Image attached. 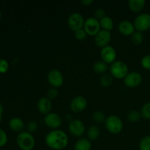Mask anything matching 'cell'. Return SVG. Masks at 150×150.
Returning <instances> with one entry per match:
<instances>
[{
    "label": "cell",
    "mask_w": 150,
    "mask_h": 150,
    "mask_svg": "<svg viewBox=\"0 0 150 150\" xmlns=\"http://www.w3.org/2000/svg\"><path fill=\"white\" fill-rule=\"evenodd\" d=\"M47 146L53 150H62L68 144V136L61 130H52L47 133L45 138Z\"/></svg>",
    "instance_id": "1"
},
{
    "label": "cell",
    "mask_w": 150,
    "mask_h": 150,
    "mask_svg": "<svg viewBox=\"0 0 150 150\" xmlns=\"http://www.w3.org/2000/svg\"><path fill=\"white\" fill-rule=\"evenodd\" d=\"M16 144L21 150H32L35 146V137L29 132L23 131L17 136Z\"/></svg>",
    "instance_id": "2"
},
{
    "label": "cell",
    "mask_w": 150,
    "mask_h": 150,
    "mask_svg": "<svg viewBox=\"0 0 150 150\" xmlns=\"http://www.w3.org/2000/svg\"><path fill=\"white\" fill-rule=\"evenodd\" d=\"M110 74L117 79H124L128 74L129 68L127 64L122 61H115L109 67Z\"/></svg>",
    "instance_id": "3"
},
{
    "label": "cell",
    "mask_w": 150,
    "mask_h": 150,
    "mask_svg": "<svg viewBox=\"0 0 150 150\" xmlns=\"http://www.w3.org/2000/svg\"><path fill=\"white\" fill-rule=\"evenodd\" d=\"M105 127L111 134H117L122 130L123 122L118 116L110 115L105 120Z\"/></svg>",
    "instance_id": "4"
},
{
    "label": "cell",
    "mask_w": 150,
    "mask_h": 150,
    "mask_svg": "<svg viewBox=\"0 0 150 150\" xmlns=\"http://www.w3.org/2000/svg\"><path fill=\"white\" fill-rule=\"evenodd\" d=\"M133 25L138 32H146L150 29V14L147 13H143L136 16Z\"/></svg>",
    "instance_id": "5"
},
{
    "label": "cell",
    "mask_w": 150,
    "mask_h": 150,
    "mask_svg": "<svg viewBox=\"0 0 150 150\" xmlns=\"http://www.w3.org/2000/svg\"><path fill=\"white\" fill-rule=\"evenodd\" d=\"M85 20L83 16L79 13H73L70 15L67 19V25L70 29L73 32L83 29Z\"/></svg>",
    "instance_id": "6"
},
{
    "label": "cell",
    "mask_w": 150,
    "mask_h": 150,
    "mask_svg": "<svg viewBox=\"0 0 150 150\" xmlns=\"http://www.w3.org/2000/svg\"><path fill=\"white\" fill-rule=\"evenodd\" d=\"M83 29L89 36L95 37L101 30L100 21L94 17L88 18L85 20Z\"/></svg>",
    "instance_id": "7"
},
{
    "label": "cell",
    "mask_w": 150,
    "mask_h": 150,
    "mask_svg": "<svg viewBox=\"0 0 150 150\" xmlns=\"http://www.w3.org/2000/svg\"><path fill=\"white\" fill-rule=\"evenodd\" d=\"M47 79L51 87L59 88L64 83V76L57 69H53L48 73Z\"/></svg>",
    "instance_id": "8"
},
{
    "label": "cell",
    "mask_w": 150,
    "mask_h": 150,
    "mask_svg": "<svg viewBox=\"0 0 150 150\" xmlns=\"http://www.w3.org/2000/svg\"><path fill=\"white\" fill-rule=\"evenodd\" d=\"M142 76L138 72H129L128 74L123 79L125 86L127 88H136L142 83Z\"/></svg>",
    "instance_id": "9"
},
{
    "label": "cell",
    "mask_w": 150,
    "mask_h": 150,
    "mask_svg": "<svg viewBox=\"0 0 150 150\" xmlns=\"http://www.w3.org/2000/svg\"><path fill=\"white\" fill-rule=\"evenodd\" d=\"M111 40V33L108 31L101 29L95 36V43L98 48H103L109 45Z\"/></svg>",
    "instance_id": "10"
},
{
    "label": "cell",
    "mask_w": 150,
    "mask_h": 150,
    "mask_svg": "<svg viewBox=\"0 0 150 150\" xmlns=\"http://www.w3.org/2000/svg\"><path fill=\"white\" fill-rule=\"evenodd\" d=\"M117 54L115 48L111 45L103 48L100 51V57L103 62L107 64H111L116 61Z\"/></svg>",
    "instance_id": "11"
},
{
    "label": "cell",
    "mask_w": 150,
    "mask_h": 150,
    "mask_svg": "<svg viewBox=\"0 0 150 150\" xmlns=\"http://www.w3.org/2000/svg\"><path fill=\"white\" fill-rule=\"evenodd\" d=\"M69 132L75 137H81L83 136L86 130L84 124L80 120H73L69 123Z\"/></svg>",
    "instance_id": "12"
},
{
    "label": "cell",
    "mask_w": 150,
    "mask_h": 150,
    "mask_svg": "<svg viewBox=\"0 0 150 150\" xmlns=\"http://www.w3.org/2000/svg\"><path fill=\"white\" fill-rule=\"evenodd\" d=\"M88 102L83 96H76L73 98L70 103V108L73 112L80 113L86 109Z\"/></svg>",
    "instance_id": "13"
},
{
    "label": "cell",
    "mask_w": 150,
    "mask_h": 150,
    "mask_svg": "<svg viewBox=\"0 0 150 150\" xmlns=\"http://www.w3.org/2000/svg\"><path fill=\"white\" fill-rule=\"evenodd\" d=\"M44 123L50 128L57 130L62 125V120L58 114L51 112L44 117Z\"/></svg>",
    "instance_id": "14"
},
{
    "label": "cell",
    "mask_w": 150,
    "mask_h": 150,
    "mask_svg": "<svg viewBox=\"0 0 150 150\" xmlns=\"http://www.w3.org/2000/svg\"><path fill=\"white\" fill-rule=\"evenodd\" d=\"M118 30L120 33L124 36H131L136 32L133 23L126 20L120 22L118 25Z\"/></svg>",
    "instance_id": "15"
},
{
    "label": "cell",
    "mask_w": 150,
    "mask_h": 150,
    "mask_svg": "<svg viewBox=\"0 0 150 150\" xmlns=\"http://www.w3.org/2000/svg\"><path fill=\"white\" fill-rule=\"evenodd\" d=\"M37 106L40 113L47 115L51 113L52 109V102L47 97H42L39 99Z\"/></svg>",
    "instance_id": "16"
},
{
    "label": "cell",
    "mask_w": 150,
    "mask_h": 150,
    "mask_svg": "<svg viewBox=\"0 0 150 150\" xmlns=\"http://www.w3.org/2000/svg\"><path fill=\"white\" fill-rule=\"evenodd\" d=\"M9 127L13 131L20 133L23 132L25 124L23 120L19 117H13L9 122Z\"/></svg>",
    "instance_id": "17"
},
{
    "label": "cell",
    "mask_w": 150,
    "mask_h": 150,
    "mask_svg": "<svg viewBox=\"0 0 150 150\" xmlns=\"http://www.w3.org/2000/svg\"><path fill=\"white\" fill-rule=\"evenodd\" d=\"M146 1L144 0H129L127 2L129 9L133 13H140L145 7Z\"/></svg>",
    "instance_id": "18"
},
{
    "label": "cell",
    "mask_w": 150,
    "mask_h": 150,
    "mask_svg": "<svg viewBox=\"0 0 150 150\" xmlns=\"http://www.w3.org/2000/svg\"><path fill=\"white\" fill-rule=\"evenodd\" d=\"M92 143L86 138H81L74 145V150H91Z\"/></svg>",
    "instance_id": "19"
},
{
    "label": "cell",
    "mask_w": 150,
    "mask_h": 150,
    "mask_svg": "<svg viewBox=\"0 0 150 150\" xmlns=\"http://www.w3.org/2000/svg\"><path fill=\"white\" fill-rule=\"evenodd\" d=\"M100 131L99 127L95 125H92L87 130V139L90 142H95L100 137Z\"/></svg>",
    "instance_id": "20"
},
{
    "label": "cell",
    "mask_w": 150,
    "mask_h": 150,
    "mask_svg": "<svg viewBox=\"0 0 150 150\" xmlns=\"http://www.w3.org/2000/svg\"><path fill=\"white\" fill-rule=\"evenodd\" d=\"M94 72L98 74H105L108 70V66L106 63L103 61H97L92 65Z\"/></svg>",
    "instance_id": "21"
},
{
    "label": "cell",
    "mask_w": 150,
    "mask_h": 150,
    "mask_svg": "<svg viewBox=\"0 0 150 150\" xmlns=\"http://www.w3.org/2000/svg\"><path fill=\"white\" fill-rule=\"evenodd\" d=\"M99 21L100 24L101 29L111 32V31L113 30V29H114V21H113L112 18H111V17H109V16H105L103 18H102L100 21Z\"/></svg>",
    "instance_id": "22"
},
{
    "label": "cell",
    "mask_w": 150,
    "mask_h": 150,
    "mask_svg": "<svg viewBox=\"0 0 150 150\" xmlns=\"http://www.w3.org/2000/svg\"><path fill=\"white\" fill-rule=\"evenodd\" d=\"M114 81V78L111 74L105 73L102 76L100 79V85L103 88H108L112 85Z\"/></svg>",
    "instance_id": "23"
},
{
    "label": "cell",
    "mask_w": 150,
    "mask_h": 150,
    "mask_svg": "<svg viewBox=\"0 0 150 150\" xmlns=\"http://www.w3.org/2000/svg\"><path fill=\"white\" fill-rule=\"evenodd\" d=\"M127 118L130 122L136 123L141 120L142 114H141L140 111H137V110H131L127 114Z\"/></svg>",
    "instance_id": "24"
},
{
    "label": "cell",
    "mask_w": 150,
    "mask_h": 150,
    "mask_svg": "<svg viewBox=\"0 0 150 150\" xmlns=\"http://www.w3.org/2000/svg\"><path fill=\"white\" fill-rule=\"evenodd\" d=\"M107 117H105V114L103 111H96L92 114V120L97 123V124H103L105 122Z\"/></svg>",
    "instance_id": "25"
},
{
    "label": "cell",
    "mask_w": 150,
    "mask_h": 150,
    "mask_svg": "<svg viewBox=\"0 0 150 150\" xmlns=\"http://www.w3.org/2000/svg\"><path fill=\"white\" fill-rule=\"evenodd\" d=\"M131 41L134 45H141L144 41L143 33L141 32L136 31V32L131 35Z\"/></svg>",
    "instance_id": "26"
},
{
    "label": "cell",
    "mask_w": 150,
    "mask_h": 150,
    "mask_svg": "<svg viewBox=\"0 0 150 150\" xmlns=\"http://www.w3.org/2000/svg\"><path fill=\"white\" fill-rule=\"evenodd\" d=\"M139 150H150V136H146L139 142Z\"/></svg>",
    "instance_id": "27"
},
{
    "label": "cell",
    "mask_w": 150,
    "mask_h": 150,
    "mask_svg": "<svg viewBox=\"0 0 150 150\" xmlns=\"http://www.w3.org/2000/svg\"><path fill=\"white\" fill-rule=\"evenodd\" d=\"M140 112L142 118L145 120H150V102L146 103L142 106Z\"/></svg>",
    "instance_id": "28"
},
{
    "label": "cell",
    "mask_w": 150,
    "mask_h": 150,
    "mask_svg": "<svg viewBox=\"0 0 150 150\" xmlns=\"http://www.w3.org/2000/svg\"><path fill=\"white\" fill-rule=\"evenodd\" d=\"M141 64H142V67L145 70H150V55H145L142 57V60H141Z\"/></svg>",
    "instance_id": "29"
},
{
    "label": "cell",
    "mask_w": 150,
    "mask_h": 150,
    "mask_svg": "<svg viewBox=\"0 0 150 150\" xmlns=\"http://www.w3.org/2000/svg\"><path fill=\"white\" fill-rule=\"evenodd\" d=\"M59 95V91L57 88H54V87H51L48 90L47 92V98L48 99L51 100H54L58 97Z\"/></svg>",
    "instance_id": "30"
},
{
    "label": "cell",
    "mask_w": 150,
    "mask_h": 150,
    "mask_svg": "<svg viewBox=\"0 0 150 150\" xmlns=\"http://www.w3.org/2000/svg\"><path fill=\"white\" fill-rule=\"evenodd\" d=\"M74 35H75V38H76L78 40H80V41L84 40L86 38V37H87V34H86V32H85V30L83 29H80V30H78L76 31V32H75Z\"/></svg>",
    "instance_id": "31"
},
{
    "label": "cell",
    "mask_w": 150,
    "mask_h": 150,
    "mask_svg": "<svg viewBox=\"0 0 150 150\" xmlns=\"http://www.w3.org/2000/svg\"><path fill=\"white\" fill-rule=\"evenodd\" d=\"M105 16H106V14H105V10L103 8H98L94 12V18H95L98 21H100Z\"/></svg>",
    "instance_id": "32"
},
{
    "label": "cell",
    "mask_w": 150,
    "mask_h": 150,
    "mask_svg": "<svg viewBox=\"0 0 150 150\" xmlns=\"http://www.w3.org/2000/svg\"><path fill=\"white\" fill-rule=\"evenodd\" d=\"M9 64L7 60L4 59H0V73L4 74L8 71Z\"/></svg>",
    "instance_id": "33"
},
{
    "label": "cell",
    "mask_w": 150,
    "mask_h": 150,
    "mask_svg": "<svg viewBox=\"0 0 150 150\" xmlns=\"http://www.w3.org/2000/svg\"><path fill=\"white\" fill-rule=\"evenodd\" d=\"M8 141L7 135L2 129L0 128V147L5 146Z\"/></svg>",
    "instance_id": "34"
},
{
    "label": "cell",
    "mask_w": 150,
    "mask_h": 150,
    "mask_svg": "<svg viewBox=\"0 0 150 150\" xmlns=\"http://www.w3.org/2000/svg\"><path fill=\"white\" fill-rule=\"evenodd\" d=\"M26 127H27L28 132H29V133H34V132L36 131L38 128V122H37L36 121H35V120H32V121H30L28 123Z\"/></svg>",
    "instance_id": "35"
},
{
    "label": "cell",
    "mask_w": 150,
    "mask_h": 150,
    "mask_svg": "<svg viewBox=\"0 0 150 150\" xmlns=\"http://www.w3.org/2000/svg\"><path fill=\"white\" fill-rule=\"evenodd\" d=\"M80 2L81 4H82L84 6H90L91 4H93L94 1L93 0H82Z\"/></svg>",
    "instance_id": "36"
},
{
    "label": "cell",
    "mask_w": 150,
    "mask_h": 150,
    "mask_svg": "<svg viewBox=\"0 0 150 150\" xmlns=\"http://www.w3.org/2000/svg\"><path fill=\"white\" fill-rule=\"evenodd\" d=\"M2 115H3V106H2V104L0 103V123H1V120H2Z\"/></svg>",
    "instance_id": "37"
},
{
    "label": "cell",
    "mask_w": 150,
    "mask_h": 150,
    "mask_svg": "<svg viewBox=\"0 0 150 150\" xmlns=\"http://www.w3.org/2000/svg\"><path fill=\"white\" fill-rule=\"evenodd\" d=\"M1 10H0V19H1Z\"/></svg>",
    "instance_id": "38"
}]
</instances>
